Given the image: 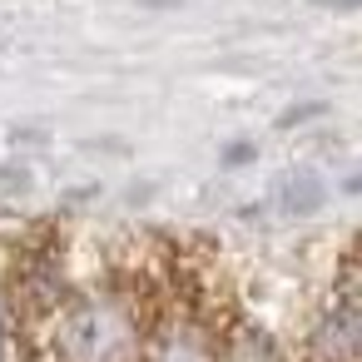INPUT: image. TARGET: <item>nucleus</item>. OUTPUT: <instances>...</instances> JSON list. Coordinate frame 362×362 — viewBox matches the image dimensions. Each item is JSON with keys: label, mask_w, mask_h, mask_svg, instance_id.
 <instances>
[{"label": "nucleus", "mask_w": 362, "mask_h": 362, "mask_svg": "<svg viewBox=\"0 0 362 362\" xmlns=\"http://www.w3.org/2000/svg\"><path fill=\"white\" fill-rule=\"evenodd\" d=\"M149 362H214V352L194 332H169V337H159V347H154Z\"/></svg>", "instance_id": "7ed1b4c3"}, {"label": "nucleus", "mask_w": 362, "mask_h": 362, "mask_svg": "<svg viewBox=\"0 0 362 362\" xmlns=\"http://www.w3.org/2000/svg\"><path fill=\"white\" fill-rule=\"evenodd\" d=\"M129 342H134L129 313L119 303H110V298H90L60 322L65 362H124Z\"/></svg>", "instance_id": "f257e3e1"}, {"label": "nucleus", "mask_w": 362, "mask_h": 362, "mask_svg": "<svg viewBox=\"0 0 362 362\" xmlns=\"http://www.w3.org/2000/svg\"><path fill=\"white\" fill-rule=\"evenodd\" d=\"M223 159H228V164H238V159H253V144H228V149H223Z\"/></svg>", "instance_id": "39448f33"}, {"label": "nucleus", "mask_w": 362, "mask_h": 362, "mask_svg": "<svg viewBox=\"0 0 362 362\" xmlns=\"http://www.w3.org/2000/svg\"><path fill=\"white\" fill-rule=\"evenodd\" d=\"M337 11H362V0H332Z\"/></svg>", "instance_id": "423d86ee"}, {"label": "nucleus", "mask_w": 362, "mask_h": 362, "mask_svg": "<svg viewBox=\"0 0 362 362\" xmlns=\"http://www.w3.org/2000/svg\"><path fill=\"white\" fill-rule=\"evenodd\" d=\"M313 115H322V105H298V110H288L278 124H298V119H313Z\"/></svg>", "instance_id": "20e7f679"}, {"label": "nucleus", "mask_w": 362, "mask_h": 362, "mask_svg": "<svg viewBox=\"0 0 362 362\" xmlns=\"http://www.w3.org/2000/svg\"><path fill=\"white\" fill-rule=\"evenodd\" d=\"M322 179L317 174H308V169H298V174H283V184H278V204L288 209V214H308V209H317L322 204Z\"/></svg>", "instance_id": "f03ea898"}]
</instances>
